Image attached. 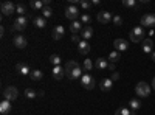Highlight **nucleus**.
I'll return each instance as SVG.
<instances>
[{
  "label": "nucleus",
  "mask_w": 155,
  "mask_h": 115,
  "mask_svg": "<svg viewBox=\"0 0 155 115\" xmlns=\"http://www.w3.org/2000/svg\"><path fill=\"white\" fill-rule=\"evenodd\" d=\"M50 62L53 64L54 67H56V66H61V56H59V55H51V56H50Z\"/></svg>",
  "instance_id": "c756f323"
},
{
  "label": "nucleus",
  "mask_w": 155,
  "mask_h": 115,
  "mask_svg": "<svg viewBox=\"0 0 155 115\" xmlns=\"http://www.w3.org/2000/svg\"><path fill=\"white\" fill-rule=\"evenodd\" d=\"M120 61V53L118 52H112L110 55H109V62H118Z\"/></svg>",
  "instance_id": "7c9ffc66"
},
{
  "label": "nucleus",
  "mask_w": 155,
  "mask_h": 115,
  "mask_svg": "<svg viewBox=\"0 0 155 115\" xmlns=\"http://www.w3.org/2000/svg\"><path fill=\"white\" fill-rule=\"evenodd\" d=\"M113 23L116 25V27H120V25L123 23V19H121V16H113Z\"/></svg>",
  "instance_id": "e433bc0d"
},
{
  "label": "nucleus",
  "mask_w": 155,
  "mask_h": 115,
  "mask_svg": "<svg viewBox=\"0 0 155 115\" xmlns=\"http://www.w3.org/2000/svg\"><path fill=\"white\" fill-rule=\"evenodd\" d=\"M123 5L127 6V8H135L137 2H135V0H123Z\"/></svg>",
  "instance_id": "f704fd0d"
},
{
  "label": "nucleus",
  "mask_w": 155,
  "mask_h": 115,
  "mask_svg": "<svg viewBox=\"0 0 155 115\" xmlns=\"http://www.w3.org/2000/svg\"><path fill=\"white\" fill-rule=\"evenodd\" d=\"M130 113H132V110L129 109V107H126V106L116 109V112H115V115H130Z\"/></svg>",
  "instance_id": "bb28decb"
},
{
  "label": "nucleus",
  "mask_w": 155,
  "mask_h": 115,
  "mask_svg": "<svg viewBox=\"0 0 155 115\" xmlns=\"http://www.w3.org/2000/svg\"><path fill=\"white\" fill-rule=\"evenodd\" d=\"M25 96H27L28 100H34L37 96V92L33 90V89H25Z\"/></svg>",
  "instance_id": "cd10ccee"
},
{
  "label": "nucleus",
  "mask_w": 155,
  "mask_h": 115,
  "mask_svg": "<svg viewBox=\"0 0 155 115\" xmlns=\"http://www.w3.org/2000/svg\"><path fill=\"white\" fill-rule=\"evenodd\" d=\"M16 70H17V73L22 75V76H27V75L31 73L30 66H28V64H25V62H19L17 66H16Z\"/></svg>",
  "instance_id": "4468645a"
},
{
  "label": "nucleus",
  "mask_w": 155,
  "mask_h": 115,
  "mask_svg": "<svg viewBox=\"0 0 155 115\" xmlns=\"http://www.w3.org/2000/svg\"><path fill=\"white\" fill-rule=\"evenodd\" d=\"M143 52L144 53H152L153 52V41L152 39H144L143 41Z\"/></svg>",
  "instance_id": "aec40b11"
},
{
  "label": "nucleus",
  "mask_w": 155,
  "mask_h": 115,
  "mask_svg": "<svg viewBox=\"0 0 155 115\" xmlns=\"http://www.w3.org/2000/svg\"><path fill=\"white\" fill-rule=\"evenodd\" d=\"M92 5H99V0H92Z\"/></svg>",
  "instance_id": "37998d69"
},
{
  "label": "nucleus",
  "mask_w": 155,
  "mask_h": 115,
  "mask_svg": "<svg viewBox=\"0 0 155 115\" xmlns=\"http://www.w3.org/2000/svg\"><path fill=\"white\" fill-rule=\"evenodd\" d=\"M30 78H31L33 81H41V79L44 78V72H42V70H39V69L31 70V73H30Z\"/></svg>",
  "instance_id": "4be33fe9"
},
{
  "label": "nucleus",
  "mask_w": 155,
  "mask_h": 115,
  "mask_svg": "<svg viewBox=\"0 0 155 115\" xmlns=\"http://www.w3.org/2000/svg\"><path fill=\"white\" fill-rule=\"evenodd\" d=\"M9 112H11V101L2 100V103H0V113H2V115H8Z\"/></svg>",
  "instance_id": "a211bd4d"
},
{
  "label": "nucleus",
  "mask_w": 155,
  "mask_h": 115,
  "mask_svg": "<svg viewBox=\"0 0 155 115\" xmlns=\"http://www.w3.org/2000/svg\"><path fill=\"white\" fill-rule=\"evenodd\" d=\"M129 107H130V110H138V109H141V101L140 100H137V98H134V100H130L129 101Z\"/></svg>",
  "instance_id": "393cba45"
},
{
  "label": "nucleus",
  "mask_w": 155,
  "mask_h": 115,
  "mask_svg": "<svg viewBox=\"0 0 155 115\" xmlns=\"http://www.w3.org/2000/svg\"><path fill=\"white\" fill-rule=\"evenodd\" d=\"M81 8L82 9H90V8H92V2H87V0H82V2H81Z\"/></svg>",
  "instance_id": "c9c22d12"
},
{
  "label": "nucleus",
  "mask_w": 155,
  "mask_h": 115,
  "mask_svg": "<svg viewBox=\"0 0 155 115\" xmlns=\"http://www.w3.org/2000/svg\"><path fill=\"white\" fill-rule=\"evenodd\" d=\"M90 22H92V16H90V14H87V12H85V14H82V16H81V23L88 25Z\"/></svg>",
  "instance_id": "72a5a7b5"
},
{
  "label": "nucleus",
  "mask_w": 155,
  "mask_h": 115,
  "mask_svg": "<svg viewBox=\"0 0 155 115\" xmlns=\"http://www.w3.org/2000/svg\"><path fill=\"white\" fill-rule=\"evenodd\" d=\"M92 69H93V61L88 59V58H85V59H84V70H85V72H90Z\"/></svg>",
  "instance_id": "c85d7f7f"
},
{
  "label": "nucleus",
  "mask_w": 155,
  "mask_h": 115,
  "mask_svg": "<svg viewBox=\"0 0 155 115\" xmlns=\"http://www.w3.org/2000/svg\"><path fill=\"white\" fill-rule=\"evenodd\" d=\"M34 25L37 28H44L45 25H47V20H45V17H34Z\"/></svg>",
  "instance_id": "a878e982"
},
{
  "label": "nucleus",
  "mask_w": 155,
  "mask_h": 115,
  "mask_svg": "<svg viewBox=\"0 0 155 115\" xmlns=\"http://www.w3.org/2000/svg\"><path fill=\"white\" fill-rule=\"evenodd\" d=\"M0 9H2L3 16H12L16 12V5L12 2H3L2 5H0Z\"/></svg>",
  "instance_id": "6e6552de"
},
{
  "label": "nucleus",
  "mask_w": 155,
  "mask_h": 115,
  "mask_svg": "<svg viewBox=\"0 0 155 115\" xmlns=\"http://www.w3.org/2000/svg\"><path fill=\"white\" fill-rule=\"evenodd\" d=\"M64 34H65V28H64L62 25H56V27L53 28V31H51V36H53V39H54V41L62 39Z\"/></svg>",
  "instance_id": "ddd939ff"
},
{
  "label": "nucleus",
  "mask_w": 155,
  "mask_h": 115,
  "mask_svg": "<svg viewBox=\"0 0 155 115\" xmlns=\"http://www.w3.org/2000/svg\"><path fill=\"white\" fill-rule=\"evenodd\" d=\"M64 76H65V69L64 67H61V66H56V67H53V78L56 79V81H61Z\"/></svg>",
  "instance_id": "2eb2a0df"
},
{
  "label": "nucleus",
  "mask_w": 155,
  "mask_h": 115,
  "mask_svg": "<svg viewBox=\"0 0 155 115\" xmlns=\"http://www.w3.org/2000/svg\"><path fill=\"white\" fill-rule=\"evenodd\" d=\"M17 96H19L17 87H14V86H8V87L3 89V98H5V100H8V101H14V100H17Z\"/></svg>",
  "instance_id": "20e7f679"
},
{
  "label": "nucleus",
  "mask_w": 155,
  "mask_h": 115,
  "mask_svg": "<svg viewBox=\"0 0 155 115\" xmlns=\"http://www.w3.org/2000/svg\"><path fill=\"white\" fill-rule=\"evenodd\" d=\"M30 6H31L34 11H42V9L45 8V5H44L42 0H31V2H30Z\"/></svg>",
  "instance_id": "5701e85b"
},
{
  "label": "nucleus",
  "mask_w": 155,
  "mask_h": 115,
  "mask_svg": "<svg viewBox=\"0 0 155 115\" xmlns=\"http://www.w3.org/2000/svg\"><path fill=\"white\" fill-rule=\"evenodd\" d=\"M16 12L19 16H25V12H27V8H25L22 3H19V5H16Z\"/></svg>",
  "instance_id": "473e14b6"
},
{
  "label": "nucleus",
  "mask_w": 155,
  "mask_h": 115,
  "mask_svg": "<svg viewBox=\"0 0 155 115\" xmlns=\"http://www.w3.org/2000/svg\"><path fill=\"white\" fill-rule=\"evenodd\" d=\"M82 23L79 22V20H74V22H71V25H70V31L73 33V34H76L78 31H82Z\"/></svg>",
  "instance_id": "b1692460"
},
{
  "label": "nucleus",
  "mask_w": 155,
  "mask_h": 115,
  "mask_svg": "<svg viewBox=\"0 0 155 115\" xmlns=\"http://www.w3.org/2000/svg\"><path fill=\"white\" fill-rule=\"evenodd\" d=\"M27 25H28V17L27 16H19L14 22V27H12V30L14 31H22L27 28Z\"/></svg>",
  "instance_id": "1a4fd4ad"
},
{
  "label": "nucleus",
  "mask_w": 155,
  "mask_h": 115,
  "mask_svg": "<svg viewBox=\"0 0 155 115\" xmlns=\"http://www.w3.org/2000/svg\"><path fill=\"white\" fill-rule=\"evenodd\" d=\"M113 47H115V50H118V52H126V50L129 48V42L126 41V39H115L113 41Z\"/></svg>",
  "instance_id": "f8f14e48"
},
{
  "label": "nucleus",
  "mask_w": 155,
  "mask_h": 115,
  "mask_svg": "<svg viewBox=\"0 0 155 115\" xmlns=\"http://www.w3.org/2000/svg\"><path fill=\"white\" fill-rule=\"evenodd\" d=\"M71 41H73L74 44H79L82 39H81V36H78V34H71Z\"/></svg>",
  "instance_id": "4c0bfd02"
},
{
  "label": "nucleus",
  "mask_w": 155,
  "mask_h": 115,
  "mask_svg": "<svg viewBox=\"0 0 155 115\" xmlns=\"http://www.w3.org/2000/svg\"><path fill=\"white\" fill-rule=\"evenodd\" d=\"M78 52H79L82 56H84V55H88V53H90V44L82 39L79 44H78Z\"/></svg>",
  "instance_id": "dca6fc26"
},
{
  "label": "nucleus",
  "mask_w": 155,
  "mask_h": 115,
  "mask_svg": "<svg viewBox=\"0 0 155 115\" xmlns=\"http://www.w3.org/2000/svg\"><path fill=\"white\" fill-rule=\"evenodd\" d=\"M129 37H130V41L135 42V44L143 42L144 41V28L141 27V25H140V27H134L130 30V33H129Z\"/></svg>",
  "instance_id": "f03ea898"
},
{
  "label": "nucleus",
  "mask_w": 155,
  "mask_h": 115,
  "mask_svg": "<svg viewBox=\"0 0 155 115\" xmlns=\"http://www.w3.org/2000/svg\"><path fill=\"white\" fill-rule=\"evenodd\" d=\"M141 27H147V28H155V14L153 12H149V14H144L140 20Z\"/></svg>",
  "instance_id": "39448f33"
},
{
  "label": "nucleus",
  "mask_w": 155,
  "mask_h": 115,
  "mask_svg": "<svg viewBox=\"0 0 155 115\" xmlns=\"http://www.w3.org/2000/svg\"><path fill=\"white\" fill-rule=\"evenodd\" d=\"M115 67H116V66H115L113 62H109V69H110V70H113V72H115Z\"/></svg>",
  "instance_id": "ea45409f"
},
{
  "label": "nucleus",
  "mask_w": 155,
  "mask_h": 115,
  "mask_svg": "<svg viewBox=\"0 0 155 115\" xmlns=\"http://www.w3.org/2000/svg\"><path fill=\"white\" fill-rule=\"evenodd\" d=\"M92 36H93V28L90 27V25H84V28L81 31V37H84V41H87Z\"/></svg>",
  "instance_id": "6ab92c4d"
},
{
  "label": "nucleus",
  "mask_w": 155,
  "mask_h": 115,
  "mask_svg": "<svg viewBox=\"0 0 155 115\" xmlns=\"http://www.w3.org/2000/svg\"><path fill=\"white\" fill-rule=\"evenodd\" d=\"M65 17H67L68 20H71V22L78 20V17H79V9H78L74 5L67 6V8H65Z\"/></svg>",
  "instance_id": "0eeeda50"
},
{
  "label": "nucleus",
  "mask_w": 155,
  "mask_h": 115,
  "mask_svg": "<svg viewBox=\"0 0 155 115\" xmlns=\"http://www.w3.org/2000/svg\"><path fill=\"white\" fill-rule=\"evenodd\" d=\"M64 69H65V76L68 79H81L82 78V67L76 61H68Z\"/></svg>",
  "instance_id": "f257e3e1"
},
{
  "label": "nucleus",
  "mask_w": 155,
  "mask_h": 115,
  "mask_svg": "<svg viewBox=\"0 0 155 115\" xmlns=\"http://www.w3.org/2000/svg\"><path fill=\"white\" fill-rule=\"evenodd\" d=\"M12 44H14V47L16 48H20V50H23L25 47H27V37H25L23 34H16L14 37H12Z\"/></svg>",
  "instance_id": "9d476101"
},
{
  "label": "nucleus",
  "mask_w": 155,
  "mask_h": 115,
  "mask_svg": "<svg viewBox=\"0 0 155 115\" xmlns=\"http://www.w3.org/2000/svg\"><path fill=\"white\" fill-rule=\"evenodd\" d=\"M150 90H152V86H149L147 83L144 81H140L135 87V93L140 96V98H147L150 95Z\"/></svg>",
  "instance_id": "7ed1b4c3"
},
{
  "label": "nucleus",
  "mask_w": 155,
  "mask_h": 115,
  "mask_svg": "<svg viewBox=\"0 0 155 115\" xmlns=\"http://www.w3.org/2000/svg\"><path fill=\"white\" fill-rule=\"evenodd\" d=\"M51 16H53V9H51L50 6H45V8L42 9V17L48 19V17H51Z\"/></svg>",
  "instance_id": "2f4dec72"
},
{
  "label": "nucleus",
  "mask_w": 155,
  "mask_h": 115,
  "mask_svg": "<svg viewBox=\"0 0 155 115\" xmlns=\"http://www.w3.org/2000/svg\"><path fill=\"white\" fill-rule=\"evenodd\" d=\"M81 83H82V87H85L87 90H93L95 86H96V81L92 75H82Z\"/></svg>",
  "instance_id": "423d86ee"
},
{
  "label": "nucleus",
  "mask_w": 155,
  "mask_h": 115,
  "mask_svg": "<svg viewBox=\"0 0 155 115\" xmlns=\"http://www.w3.org/2000/svg\"><path fill=\"white\" fill-rule=\"evenodd\" d=\"M112 86H113V81L110 78H102L101 83H99V87H101L102 92H109L110 89H112Z\"/></svg>",
  "instance_id": "f3484780"
},
{
  "label": "nucleus",
  "mask_w": 155,
  "mask_h": 115,
  "mask_svg": "<svg viewBox=\"0 0 155 115\" xmlns=\"http://www.w3.org/2000/svg\"><path fill=\"white\" fill-rule=\"evenodd\" d=\"M130 115H137V113H135V112H134V110H132V113H130Z\"/></svg>",
  "instance_id": "a18cd8bd"
},
{
  "label": "nucleus",
  "mask_w": 155,
  "mask_h": 115,
  "mask_svg": "<svg viewBox=\"0 0 155 115\" xmlns=\"http://www.w3.org/2000/svg\"><path fill=\"white\" fill-rule=\"evenodd\" d=\"M150 61H152V62H155V52H152V53H150Z\"/></svg>",
  "instance_id": "a19ab883"
},
{
  "label": "nucleus",
  "mask_w": 155,
  "mask_h": 115,
  "mask_svg": "<svg viewBox=\"0 0 155 115\" xmlns=\"http://www.w3.org/2000/svg\"><path fill=\"white\" fill-rule=\"evenodd\" d=\"M96 20L99 23H109L110 20H113L112 12H109V11H99L98 14H96Z\"/></svg>",
  "instance_id": "9b49d317"
},
{
  "label": "nucleus",
  "mask_w": 155,
  "mask_h": 115,
  "mask_svg": "<svg viewBox=\"0 0 155 115\" xmlns=\"http://www.w3.org/2000/svg\"><path fill=\"white\" fill-rule=\"evenodd\" d=\"M152 89H155V78L152 79Z\"/></svg>",
  "instance_id": "c03bdc74"
},
{
  "label": "nucleus",
  "mask_w": 155,
  "mask_h": 115,
  "mask_svg": "<svg viewBox=\"0 0 155 115\" xmlns=\"http://www.w3.org/2000/svg\"><path fill=\"white\" fill-rule=\"evenodd\" d=\"M95 66H96V69H98V70H104V69H109V61H107V59H104V58H98Z\"/></svg>",
  "instance_id": "412c9836"
},
{
  "label": "nucleus",
  "mask_w": 155,
  "mask_h": 115,
  "mask_svg": "<svg viewBox=\"0 0 155 115\" xmlns=\"http://www.w3.org/2000/svg\"><path fill=\"white\" fill-rule=\"evenodd\" d=\"M0 34H2V36L5 34V27H0Z\"/></svg>",
  "instance_id": "79ce46f5"
},
{
  "label": "nucleus",
  "mask_w": 155,
  "mask_h": 115,
  "mask_svg": "<svg viewBox=\"0 0 155 115\" xmlns=\"http://www.w3.org/2000/svg\"><path fill=\"white\" fill-rule=\"evenodd\" d=\"M110 79H112V81H118V79H120V73H118V72H113L112 76H110Z\"/></svg>",
  "instance_id": "58836bf2"
}]
</instances>
